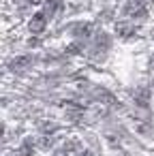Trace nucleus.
Segmentation results:
<instances>
[{
	"mask_svg": "<svg viewBox=\"0 0 154 156\" xmlns=\"http://www.w3.org/2000/svg\"><path fill=\"white\" fill-rule=\"evenodd\" d=\"M126 15H133V17H143L145 15V9H143V2L141 0H128L126 5Z\"/></svg>",
	"mask_w": 154,
	"mask_h": 156,
	"instance_id": "f03ea898",
	"label": "nucleus"
},
{
	"mask_svg": "<svg viewBox=\"0 0 154 156\" xmlns=\"http://www.w3.org/2000/svg\"><path fill=\"white\" fill-rule=\"evenodd\" d=\"M30 64H32V58H30V56H20V58L11 60L9 69H11V71H24V69H28Z\"/></svg>",
	"mask_w": 154,
	"mask_h": 156,
	"instance_id": "7ed1b4c3",
	"label": "nucleus"
},
{
	"mask_svg": "<svg viewBox=\"0 0 154 156\" xmlns=\"http://www.w3.org/2000/svg\"><path fill=\"white\" fill-rule=\"evenodd\" d=\"M30 5H41V0H28Z\"/></svg>",
	"mask_w": 154,
	"mask_h": 156,
	"instance_id": "0eeeda50",
	"label": "nucleus"
},
{
	"mask_svg": "<svg viewBox=\"0 0 154 156\" xmlns=\"http://www.w3.org/2000/svg\"><path fill=\"white\" fill-rule=\"evenodd\" d=\"M73 34L75 37H88L90 32H92V24H88V22H81V24H73Z\"/></svg>",
	"mask_w": 154,
	"mask_h": 156,
	"instance_id": "39448f33",
	"label": "nucleus"
},
{
	"mask_svg": "<svg viewBox=\"0 0 154 156\" xmlns=\"http://www.w3.org/2000/svg\"><path fill=\"white\" fill-rule=\"evenodd\" d=\"M116 32H118L120 37H131V34L135 32V28H133V24H126V22H120V24L116 26Z\"/></svg>",
	"mask_w": 154,
	"mask_h": 156,
	"instance_id": "423d86ee",
	"label": "nucleus"
},
{
	"mask_svg": "<svg viewBox=\"0 0 154 156\" xmlns=\"http://www.w3.org/2000/svg\"><path fill=\"white\" fill-rule=\"evenodd\" d=\"M92 96H94V98H98L101 103H116L113 94H111V92H107L105 88H92Z\"/></svg>",
	"mask_w": 154,
	"mask_h": 156,
	"instance_id": "20e7f679",
	"label": "nucleus"
},
{
	"mask_svg": "<svg viewBox=\"0 0 154 156\" xmlns=\"http://www.w3.org/2000/svg\"><path fill=\"white\" fill-rule=\"evenodd\" d=\"M45 26H47V15H45V13H37V15L30 20V24H28V28H30L32 34H41V32L45 30Z\"/></svg>",
	"mask_w": 154,
	"mask_h": 156,
	"instance_id": "f257e3e1",
	"label": "nucleus"
}]
</instances>
